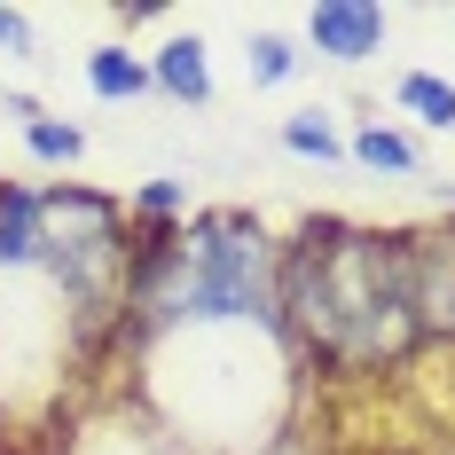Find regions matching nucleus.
Listing matches in <instances>:
<instances>
[{
    "label": "nucleus",
    "instance_id": "9",
    "mask_svg": "<svg viewBox=\"0 0 455 455\" xmlns=\"http://www.w3.org/2000/svg\"><path fill=\"white\" fill-rule=\"evenodd\" d=\"M346 157H362L369 173H416V141L385 134V126H369L362 141H346Z\"/></svg>",
    "mask_w": 455,
    "mask_h": 455
},
{
    "label": "nucleus",
    "instance_id": "10",
    "mask_svg": "<svg viewBox=\"0 0 455 455\" xmlns=\"http://www.w3.org/2000/svg\"><path fill=\"white\" fill-rule=\"evenodd\" d=\"M283 149H299V157H346V141H338V126H330V118H315V110L283 118Z\"/></svg>",
    "mask_w": 455,
    "mask_h": 455
},
{
    "label": "nucleus",
    "instance_id": "5",
    "mask_svg": "<svg viewBox=\"0 0 455 455\" xmlns=\"http://www.w3.org/2000/svg\"><path fill=\"white\" fill-rule=\"evenodd\" d=\"M24 259H40V196L0 181V267H24Z\"/></svg>",
    "mask_w": 455,
    "mask_h": 455
},
{
    "label": "nucleus",
    "instance_id": "3",
    "mask_svg": "<svg viewBox=\"0 0 455 455\" xmlns=\"http://www.w3.org/2000/svg\"><path fill=\"white\" fill-rule=\"evenodd\" d=\"M40 259L55 267V283L79 307H102L118 291V267H126V220H118V204L87 196V188L40 196Z\"/></svg>",
    "mask_w": 455,
    "mask_h": 455
},
{
    "label": "nucleus",
    "instance_id": "12",
    "mask_svg": "<svg viewBox=\"0 0 455 455\" xmlns=\"http://www.w3.org/2000/svg\"><path fill=\"white\" fill-rule=\"evenodd\" d=\"M24 141H32V157H63V165L79 157V126H63V118H32Z\"/></svg>",
    "mask_w": 455,
    "mask_h": 455
},
{
    "label": "nucleus",
    "instance_id": "2",
    "mask_svg": "<svg viewBox=\"0 0 455 455\" xmlns=\"http://www.w3.org/2000/svg\"><path fill=\"white\" fill-rule=\"evenodd\" d=\"M126 291L149 322H220V315L275 322V251L243 212H196L181 235L141 243Z\"/></svg>",
    "mask_w": 455,
    "mask_h": 455
},
{
    "label": "nucleus",
    "instance_id": "8",
    "mask_svg": "<svg viewBox=\"0 0 455 455\" xmlns=\"http://www.w3.org/2000/svg\"><path fill=\"white\" fill-rule=\"evenodd\" d=\"M393 94H401V110H416L424 126L455 134V87H448V79H432V71H409V79H401Z\"/></svg>",
    "mask_w": 455,
    "mask_h": 455
},
{
    "label": "nucleus",
    "instance_id": "4",
    "mask_svg": "<svg viewBox=\"0 0 455 455\" xmlns=\"http://www.w3.org/2000/svg\"><path fill=\"white\" fill-rule=\"evenodd\" d=\"M307 47L330 55V63H362L385 47V8H369V0H322L307 8Z\"/></svg>",
    "mask_w": 455,
    "mask_h": 455
},
{
    "label": "nucleus",
    "instance_id": "15",
    "mask_svg": "<svg viewBox=\"0 0 455 455\" xmlns=\"http://www.w3.org/2000/svg\"><path fill=\"white\" fill-rule=\"evenodd\" d=\"M448 235H455V228H448Z\"/></svg>",
    "mask_w": 455,
    "mask_h": 455
},
{
    "label": "nucleus",
    "instance_id": "1",
    "mask_svg": "<svg viewBox=\"0 0 455 455\" xmlns=\"http://www.w3.org/2000/svg\"><path fill=\"white\" fill-rule=\"evenodd\" d=\"M275 315L299 330V346H315L322 362H338V369L401 362L424 338L409 235L307 220L299 243L275 259Z\"/></svg>",
    "mask_w": 455,
    "mask_h": 455
},
{
    "label": "nucleus",
    "instance_id": "6",
    "mask_svg": "<svg viewBox=\"0 0 455 455\" xmlns=\"http://www.w3.org/2000/svg\"><path fill=\"white\" fill-rule=\"evenodd\" d=\"M149 87H165L173 102H204V94H212L204 47H196V40H173V47H157V63H149Z\"/></svg>",
    "mask_w": 455,
    "mask_h": 455
},
{
    "label": "nucleus",
    "instance_id": "7",
    "mask_svg": "<svg viewBox=\"0 0 455 455\" xmlns=\"http://www.w3.org/2000/svg\"><path fill=\"white\" fill-rule=\"evenodd\" d=\"M87 87L102 94V102H134V94H149V63H134L126 47H94L87 55Z\"/></svg>",
    "mask_w": 455,
    "mask_h": 455
},
{
    "label": "nucleus",
    "instance_id": "13",
    "mask_svg": "<svg viewBox=\"0 0 455 455\" xmlns=\"http://www.w3.org/2000/svg\"><path fill=\"white\" fill-rule=\"evenodd\" d=\"M149 220H173V212H188V188L181 181H141V196H134Z\"/></svg>",
    "mask_w": 455,
    "mask_h": 455
},
{
    "label": "nucleus",
    "instance_id": "14",
    "mask_svg": "<svg viewBox=\"0 0 455 455\" xmlns=\"http://www.w3.org/2000/svg\"><path fill=\"white\" fill-rule=\"evenodd\" d=\"M0 47H16V55H24V47H32V24H24V16H16V8H0Z\"/></svg>",
    "mask_w": 455,
    "mask_h": 455
},
{
    "label": "nucleus",
    "instance_id": "11",
    "mask_svg": "<svg viewBox=\"0 0 455 455\" xmlns=\"http://www.w3.org/2000/svg\"><path fill=\"white\" fill-rule=\"evenodd\" d=\"M243 71H251V87H275V79H291V71H299V47H291V40H251Z\"/></svg>",
    "mask_w": 455,
    "mask_h": 455
}]
</instances>
